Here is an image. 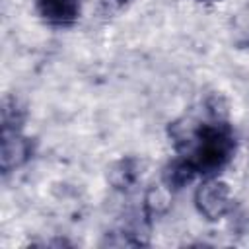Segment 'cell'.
<instances>
[{
	"instance_id": "6da1fadb",
	"label": "cell",
	"mask_w": 249,
	"mask_h": 249,
	"mask_svg": "<svg viewBox=\"0 0 249 249\" xmlns=\"http://www.w3.org/2000/svg\"><path fill=\"white\" fill-rule=\"evenodd\" d=\"M173 138L183 158H187L200 175L218 173L235 152V136L224 119L198 123L195 126L187 124V128L185 124H175Z\"/></svg>"
},
{
	"instance_id": "7a4b0ae2",
	"label": "cell",
	"mask_w": 249,
	"mask_h": 249,
	"mask_svg": "<svg viewBox=\"0 0 249 249\" xmlns=\"http://www.w3.org/2000/svg\"><path fill=\"white\" fill-rule=\"evenodd\" d=\"M231 191L228 183L220 179H206L195 193V206L200 216L214 222L224 218L231 210Z\"/></svg>"
},
{
	"instance_id": "3957f363",
	"label": "cell",
	"mask_w": 249,
	"mask_h": 249,
	"mask_svg": "<svg viewBox=\"0 0 249 249\" xmlns=\"http://www.w3.org/2000/svg\"><path fill=\"white\" fill-rule=\"evenodd\" d=\"M31 156V144L29 138L21 136L16 128H4L2 130V152H0V165L4 173H10L12 169L23 165Z\"/></svg>"
},
{
	"instance_id": "277c9868",
	"label": "cell",
	"mask_w": 249,
	"mask_h": 249,
	"mask_svg": "<svg viewBox=\"0 0 249 249\" xmlns=\"http://www.w3.org/2000/svg\"><path fill=\"white\" fill-rule=\"evenodd\" d=\"M41 18L58 27L72 25L80 16V0H35Z\"/></svg>"
},
{
	"instance_id": "5b68a950",
	"label": "cell",
	"mask_w": 249,
	"mask_h": 249,
	"mask_svg": "<svg viewBox=\"0 0 249 249\" xmlns=\"http://www.w3.org/2000/svg\"><path fill=\"white\" fill-rule=\"evenodd\" d=\"M196 175H198V173H196V169L191 165V161L181 156V158H177V160H173V161H169V163L165 165L161 179H163L165 189H169V191H179V189H183L185 185H189Z\"/></svg>"
},
{
	"instance_id": "8992f818",
	"label": "cell",
	"mask_w": 249,
	"mask_h": 249,
	"mask_svg": "<svg viewBox=\"0 0 249 249\" xmlns=\"http://www.w3.org/2000/svg\"><path fill=\"white\" fill-rule=\"evenodd\" d=\"M136 179V169H134V161L130 160H123L119 161L113 171H111V181L117 185V187H124V185H130L132 181Z\"/></svg>"
},
{
	"instance_id": "52a82bcc",
	"label": "cell",
	"mask_w": 249,
	"mask_h": 249,
	"mask_svg": "<svg viewBox=\"0 0 249 249\" xmlns=\"http://www.w3.org/2000/svg\"><path fill=\"white\" fill-rule=\"evenodd\" d=\"M115 2H126V0H115Z\"/></svg>"
}]
</instances>
